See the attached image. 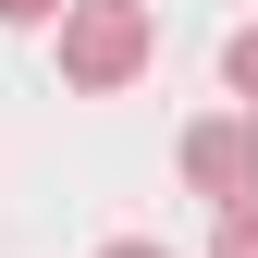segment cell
<instances>
[{"label":"cell","instance_id":"cell-1","mask_svg":"<svg viewBox=\"0 0 258 258\" xmlns=\"http://www.w3.org/2000/svg\"><path fill=\"white\" fill-rule=\"evenodd\" d=\"M148 61H160V13L148 0H74L61 13V86L74 99H123Z\"/></svg>","mask_w":258,"mask_h":258},{"label":"cell","instance_id":"cell-2","mask_svg":"<svg viewBox=\"0 0 258 258\" xmlns=\"http://www.w3.org/2000/svg\"><path fill=\"white\" fill-rule=\"evenodd\" d=\"M184 184L209 209L258 197V111H221V123H184Z\"/></svg>","mask_w":258,"mask_h":258},{"label":"cell","instance_id":"cell-3","mask_svg":"<svg viewBox=\"0 0 258 258\" xmlns=\"http://www.w3.org/2000/svg\"><path fill=\"white\" fill-rule=\"evenodd\" d=\"M221 86L258 111V25H234V37H221Z\"/></svg>","mask_w":258,"mask_h":258},{"label":"cell","instance_id":"cell-4","mask_svg":"<svg viewBox=\"0 0 258 258\" xmlns=\"http://www.w3.org/2000/svg\"><path fill=\"white\" fill-rule=\"evenodd\" d=\"M209 258H258V197H234V209H221V234H209Z\"/></svg>","mask_w":258,"mask_h":258},{"label":"cell","instance_id":"cell-5","mask_svg":"<svg viewBox=\"0 0 258 258\" xmlns=\"http://www.w3.org/2000/svg\"><path fill=\"white\" fill-rule=\"evenodd\" d=\"M49 13H74V0H0V25H49Z\"/></svg>","mask_w":258,"mask_h":258},{"label":"cell","instance_id":"cell-6","mask_svg":"<svg viewBox=\"0 0 258 258\" xmlns=\"http://www.w3.org/2000/svg\"><path fill=\"white\" fill-rule=\"evenodd\" d=\"M99 258H172V246H160V234H123V246H99Z\"/></svg>","mask_w":258,"mask_h":258}]
</instances>
